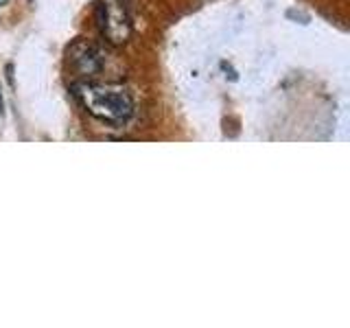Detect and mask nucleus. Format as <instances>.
Returning a JSON list of instances; mask_svg holds the SVG:
<instances>
[{
  "label": "nucleus",
  "mask_w": 350,
  "mask_h": 328,
  "mask_svg": "<svg viewBox=\"0 0 350 328\" xmlns=\"http://www.w3.org/2000/svg\"><path fill=\"white\" fill-rule=\"evenodd\" d=\"M96 27L109 46H125L131 38V16L125 0H96Z\"/></svg>",
  "instance_id": "nucleus-2"
},
{
  "label": "nucleus",
  "mask_w": 350,
  "mask_h": 328,
  "mask_svg": "<svg viewBox=\"0 0 350 328\" xmlns=\"http://www.w3.org/2000/svg\"><path fill=\"white\" fill-rule=\"evenodd\" d=\"M68 66L79 77H96L103 70V55L96 44L88 40H77L68 46Z\"/></svg>",
  "instance_id": "nucleus-3"
},
{
  "label": "nucleus",
  "mask_w": 350,
  "mask_h": 328,
  "mask_svg": "<svg viewBox=\"0 0 350 328\" xmlns=\"http://www.w3.org/2000/svg\"><path fill=\"white\" fill-rule=\"evenodd\" d=\"M75 96L92 118L105 125H125L134 116V98L120 85L112 83H77Z\"/></svg>",
  "instance_id": "nucleus-1"
},
{
  "label": "nucleus",
  "mask_w": 350,
  "mask_h": 328,
  "mask_svg": "<svg viewBox=\"0 0 350 328\" xmlns=\"http://www.w3.org/2000/svg\"><path fill=\"white\" fill-rule=\"evenodd\" d=\"M7 3H9V0H0V7H5Z\"/></svg>",
  "instance_id": "nucleus-4"
}]
</instances>
